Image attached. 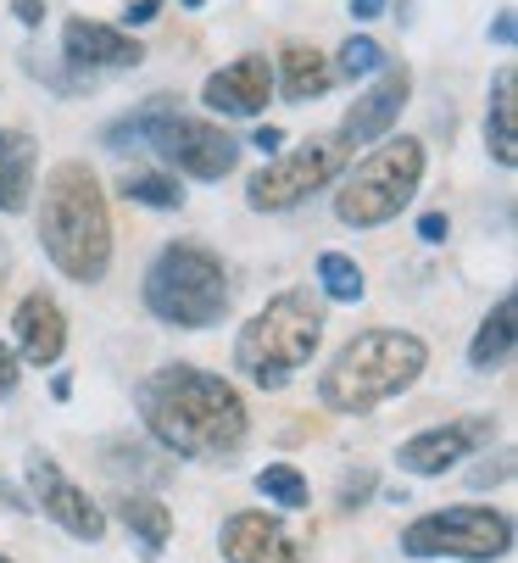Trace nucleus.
<instances>
[{
	"instance_id": "17",
	"label": "nucleus",
	"mask_w": 518,
	"mask_h": 563,
	"mask_svg": "<svg viewBox=\"0 0 518 563\" xmlns=\"http://www.w3.org/2000/svg\"><path fill=\"white\" fill-rule=\"evenodd\" d=\"M40 179V151L23 129H0V212H29Z\"/></svg>"
},
{
	"instance_id": "12",
	"label": "nucleus",
	"mask_w": 518,
	"mask_h": 563,
	"mask_svg": "<svg viewBox=\"0 0 518 563\" xmlns=\"http://www.w3.org/2000/svg\"><path fill=\"white\" fill-rule=\"evenodd\" d=\"M496 441V419H485V413H469V419H447V424H436V430H418L412 441H401V452H396V463L407 468V474H447L452 463H463V457H474L480 446H491Z\"/></svg>"
},
{
	"instance_id": "13",
	"label": "nucleus",
	"mask_w": 518,
	"mask_h": 563,
	"mask_svg": "<svg viewBox=\"0 0 518 563\" xmlns=\"http://www.w3.org/2000/svg\"><path fill=\"white\" fill-rule=\"evenodd\" d=\"M274 96V62L263 51L234 56L229 67H218L207 85H201V107L223 112V118H256Z\"/></svg>"
},
{
	"instance_id": "30",
	"label": "nucleus",
	"mask_w": 518,
	"mask_h": 563,
	"mask_svg": "<svg viewBox=\"0 0 518 563\" xmlns=\"http://www.w3.org/2000/svg\"><path fill=\"white\" fill-rule=\"evenodd\" d=\"M18 379H23V368H18V352H12V346H0V401H7V396L18 390Z\"/></svg>"
},
{
	"instance_id": "24",
	"label": "nucleus",
	"mask_w": 518,
	"mask_h": 563,
	"mask_svg": "<svg viewBox=\"0 0 518 563\" xmlns=\"http://www.w3.org/2000/svg\"><path fill=\"white\" fill-rule=\"evenodd\" d=\"M390 56H385V45L379 40H368V34H352V40H345L340 51H334V78H374L379 67H385Z\"/></svg>"
},
{
	"instance_id": "28",
	"label": "nucleus",
	"mask_w": 518,
	"mask_h": 563,
	"mask_svg": "<svg viewBox=\"0 0 518 563\" xmlns=\"http://www.w3.org/2000/svg\"><path fill=\"white\" fill-rule=\"evenodd\" d=\"M507 474H513V452H502L491 468H474V474H469V486H474V492H485V486H502Z\"/></svg>"
},
{
	"instance_id": "38",
	"label": "nucleus",
	"mask_w": 518,
	"mask_h": 563,
	"mask_svg": "<svg viewBox=\"0 0 518 563\" xmlns=\"http://www.w3.org/2000/svg\"><path fill=\"white\" fill-rule=\"evenodd\" d=\"M0 563H12V558H7V552H0Z\"/></svg>"
},
{
	"instance_id": "34",
	"label": "nucleus",
	"mask_w": 518,
	"mask_h": 563,
	"mask_svg": "<svg viewBox=\"0 0 518 563\" xmlns=\"http://www.w3.org/2000/svg\"><path fill=\"white\" fill-rule=\"evenodd\" d=\"M352 18H357V23H374V18H385V0H352Z\"/></svg>"
},
{
	"instance_id": "18",
	"label": "nucleus",
	"mask_w": 518,
	"mask_h": 563,
	"mask_svg": "<svg viewBox=\"0 0 518 563\" xmlns=\"http://www.w3.org/2000/svg\"><path fill=\"white\" fill-rule=\"evenodd\" d=\"M485 145L502 168H518V73L502 67L491 78V112H485Z\"/></svg>"
},
{
	"instance_id": "37",
	"label": "nucleus",
	"mask_w": 518,
	"mask_h": 563,
	"mask_svg": "<svg viewBox=\"0 0 518 563\" xmlns=\"http://www.w3.org/2000/svg\"><path fill=\"white\" fill-rule=\"evenodd\" d=\"M185 7H190V12H196V7H207V0H185Z\"/></svg>"
},
{
	"instance_id": "10",
	"label": "nucleus",
	"mask_w": 518,
	"mask_h": 563,
	"mask_svg": "<svg viewBox=\"0 0 518 563\" xmlns=\"http://www.w3.org/2000/svg\"><path fill=\"white\" fill-rule=\"evenodd\" d=\"M29 492H34V508L45 519H56L73 541H101L107 536V514L90 503L84 486H73L51 452H29Z\"/></svg>"
},
{
	"instance_id": "22",
	"label": "nucleus",
	"mask_w": 518,
	"mask_h": 563,
	"mask_svg": "<svg viewBox=\"0 0 518 563\" xmlns=\"http://www.w3.org/2000/svg\"><path fill=\"white\" fill-rule=\"evenodd\" d=\"M256 492L268 497V508H285V514L307 508V479H301L296 463H268L263 474H256Z\"/></svg>"
},
{
	"instance_id": "6",
	"label": "nucleus",
	"mask_w": 518,
	"mask_h": 563,
	"mask_svg": "<svg viewBox=\"0 0 518 563\" xmlns=\"http://www.w3.org/2000/svg\"><path fill=\"white\" fill-rule=\"evenodd\" d=\"M418 185H423V140L396 134L345 174V185L334 196V218L345 229H379V223L401 218V207L418 196Z\"/></svg>"
},
{
	"instance_id": "15",
	"label": "nucleus",
	"mask_w": 518,
	"mask_h": 563,
	"mask_svg": "<svg viewBox=\"0 0 518 563\" xmlns=\"http://www.w3.org/2000/svg\"><path fill=\"white\" fill-rule=\"evenodd\" d=\"M62 56L73 73H90V67H140L145 51L134 34L112 29V23H96V18H67L62 23Z\"/></svg>"
},
{
	"instance_id": "31",
	"label": "nucleus",
	"mask_w": 518,
	"mask_h": 563,
	"mask_svg": "<svg viewBox=\"0 0 518 563\" xmlns=\"http://www.w3.org/2000/svg\"><path fill=\"white\" fill-rule=\"evenodd\" d=\"M418 234L429 240V246H441V240L452 234V218H447V212H423V218H418Z\"/></svg>"
},
{
	"instance_id": "20",
	"label": "nucleus",
	"mask_w": 518,
	"mask_h": 563,
	"mask_svg": "<svg viewBox=\"0 0 518 563\" xmlns=\"http://www.w3.org/2000/svg\"><path fill=\"white\" fill-rule=\"evenodd\" d=\"M518 324V301L513 296H502L491 312H485V324L474 330V341H469V368L474 374H491V368H502L507 357H513V330Z\"/></svg>"
},
{
	"instance_id": "19",
	"label": "nucleus",
	"mask_w": 518,
	"mask_h": 563,
	"mask_svg": "<svg viewBox=\"0 0 518 563\" xmlns=\"http://www.w3.org/2000/svg\"><path fill=\"white\" fill-rule=\"evenodd\" d=\"M274 85H279L290 101H318V96H329V85H334V67H329V56L312 51V45H285V51L274 56Z\"/></svg>"
},
{
	"instance_id": "25",
	"label": "nucleus",
	"mask_w": 518,
	"mask_h": 563,
	"mask_svg": "<svg viewBox=\"0 0 518 563\" xmlns=\"http://www.w3.org/2000/svg\"><path fill=\"white\" fill-rule=\"evenodd\" d=\"M123 196H129V201H140V207H156V212L185 207L179 179H167V174H129V179H123Z\"/></svg>"
},
{
	"instance_id": "11",
	"label": "nucleus",
	"mask_w": 518,
	"mask_h": 563,
	"mask_svg": "<svg viewBox=\"0 0 518 563\" xmlns=\"http://www.w3.org/2000/svg\"><path fill=\"white\" fill-rule=\"evenodd\" d=\"M412 101V67L407 62H390V67H379L374 73V85L357 96V107L340 118V129H334V140L345 145V151H357V145H374V140H385L396 123H401V107Z\"/></svg>"
},
{
	"instance_id": "5",
	"label": "nucleus",
	"mask_w": 518,
	"mask_h": 563,
	"mask_svg": "<svg viewBox=\"0 0 518 563\" xmlns=\"http://www.w3.org/2000/svg\"><path fill=\"white\" fill-rule=\"evenodd\" d=\"M145 307L151 318L173 330H212L229 312V274L223 257L196 246V240H173L145 268Z\"/></svg>"
},
{
	"instance_id": "1",
	"label": "nucleus",
	"mask_w": 518,
	"mask_h": 563,
	"mask_svg": "<svg viewBox=\"0 0 518 563\" xmlns=\"http://www.w3.org/2000/svg\"><path fill=\"white\" fill-rule=\"evenodd\" d=\"M134 408L145 419V435L162 452L196 457V463L240 452V441L251 430L240 390L223 374H207L196 363H167V368L145 374L134 390Z\"/></svg>"
},
{
	"instance_id": "36",
	"label": "nucleus",
	"mask_w": 518,
	"mask_h": 563,
	"mask_svg": "<svg viewBox=\"0 0 518 563\" xmlns=\"http://www.w3.org/2000/svg\"><path fill=\"white\" fill-rule=\"evenodd\" d=\"M0 503H7L12 514H34V508L23 503V492H18V486H0Z\"/></svg>"
},
{
	"instance_id": "23",
	"label": "nucleus",
	"mask_w": 518,
	"mask_h": 563,
	"mask_svg": "<svg viewBox=\"0 0 518 563\" xmlns=\"http://www.w3.org/2000/svg\"><path fill=\"white\" fill-rule=\"evenodd\" d=\"M318 285H323L329 301H363V290H368L363 268L352 257H340V252H323L318 257Z\"/></svg>"
},
{
	"instance_id": "27",
	"label": "nucleus",
	"mask_w": 518,
	"mask_h": 563,
	"mask_svg": "<svg viewBox=\"0 0 518 563\" xmlns=\"http://www.w3.org/2000/svg\"><path fill=\"white\" fill-rule=\"evenodd\" d=\"M368 497H374V468H357V474L340 479V508H345V514H357Z\"/></svg>"
},
{
	"instance_id": "3",
	"label": "nucleus",
	"mask_w": 518,
	"mask_h": 563,
	"mask_svg": "<svg viewBox=\"0 0 518 563\" xmlns=\"http://www.w3.org/2000/svg\"><path fill=\"white\" fill-rule=\"evenodd\" d=\"M423 368L429 346L412 330H363L334 352L329 374L318 379V401L329 413H374L390 396L412 390Z\"/></svg>"
},
{
	"instance_id": "2",
	"label": "nucleus",
	"mask_w": 518,
	"mask_h": 563,
	"mask_svg": "<svg viewBox=\"0 0 518 563\" xmlns=\"http://www.w3.org/2000/svg\"><path fill=\"white\" fill-rule=\"evenodd\" d=\"M40 246L73 285H101L112 268V207L90 163H56L40 201Z\"/></svg>"
},
{
	"instance_id": "4",
	"label": "nucleus",
	"mask_w": 518,
	"mask_h": 563,
	"mask_svg": "<svg viewBox=\"0 0 518 563\" xmlns=\"http://www.w3.org/2000/svg\"><path fill=\"white\" fill-rule=\"evenodd\" d=\"M323 341V307L312 290H279L263 312L251 318L234 341V368L256 390H285L318 352Z\"/></svg>"
},
{
	"instance_id": "7",
	"label": "nucleus",
	"mask_w": 518,
	"mask_h": 563,
	"mask_svg": "<svg viewBox=\"0 0 518 563\" xmlns=\"http://www.w3.org/2000/svg\"><path fill=\"white\" fill-rule=\"evenodd\" d=\"M145 151H156L167 168H179L185 179L218 185L234 174L240 145L212 123V118H190L179 112L173 96H151V123H145Z\"/></svg>"
},
{
	"instance_id": "21",
	"label": "nucleus",
	"mask_w": 518,
	"mask_h": 563,
	"mask_svg": "<svg viewBox=\"0 0 518 563\" xmlns=\"http://www.w3.org/2000/svg\"><path fill=\"white\" fill-rule=\"evenodd\" d=\"M118 519H123V530L145 547V558H156V552L167 547V536H173V508L156 503V497H145V492L118 497Z\"/></svg>"
},
{
	"instance_id": "16",
	"label": "nucleus",
	"mask_w": 518,
	"mask_h": 563,
	"mask_svg": "<svg viewBox=\"0 0 518 563\" xmlns=\"http://www.w3.org/2000/svg\"><path fill=\"white\" fill-rule=\"evenodd\" d=\"M12 335H18L23 363L51 368V363H62V352H67V312L56 307V296L34 290V296H23L18 312H12Z\"/></svg>"
},
{
	"instance_id": "33",
	"label": "nucleus",
	"mask_w": 518,
	"mask_h": 563,
	"mask_svg": "<svg viewBox=\"0 0 518 563\" xmlns=\"http://www.w3.org/2000/svg\"><path fill=\"white\" fill-rule=\"evenodd\" d=\"M491 40H496V45H513V40H518V23H513V12H502V18L491 23Z\"/></svg>"
},
{
	"instance_id": "35",
	"label": "nucleus",
	"mask_w": 518,
	"mask_h": 563,
	"mask_svg": "<svg viewBox=\"0 0 518 563\" xmlns=\"http://www.w3.org/2000/svg\"><path fill=\"white\" fill-rule=\"evenodd\" d=\"M279 145H285V129H274V123L256 129V151H279Z\"/></svg>"
},
{
	"instance_id": "32",
	"label": "nucleus",
	"mask_w": 518,
	"mask_h": 563,
	"mask_svg": "<svg viewBox=\"0 0 518 563\" xmlns=\"http://www.w3.org/2000/svg\"><path fill=\"white\" fill-rule=\"evenodd\" d=\"M12 18H18L23 29H40V23H45V0H12Z\"/></svg>"
},
{
	"instance_id": "9",
	"label": "nucleus",
	"mask_w": 518,
	"mask_h": 563,
	"mask_svg": "<svg viewBox=\"0 0 518 563\" xmlns=\"http://www.w3.org/2000/svg\"><path fill=\"white\" fill-rule=\"evenodd\" d=\"M340 168H345V145L334 134H307L296 151H279L268 168L245 179V201L251 212H290L307 196H318Z\"/></svg>"
},
{
	"instance_id": "14",
	"label": "nucleus",
	"mask_w": 518,
	"mask_h": 563,
	"mask_svg": "<svg viewBox=\"0 0 518 563\" xmlns=\"http://www.w3.org/2000/svg\"><path fill=\"white\" fill-rule=\"evenodd\" d=\"M218 547H223L229 563H307L301 547H296V536L274 514H263V508H245V514L223 519Z\"/></svg>"
},
{
	"instance_id": "8",
	"label": "nucleus",
	"mask_w": 518,
	"mask_h": 563,
	"mask_svg": "<svg viewBox=\"0 0 518 563\" xmlns=\"http://www.w3.org/2000/svg\"><path fill=\"white\" fill-rule=\"evenodd\" d=\"M407 558H463V563H496L513 552V519L502 508H436L401 530Z\"/></svg>"
},
{
	"instance_id": "26",
	"label": "nucleus",
	"mask_w": 518,
	"mask_h": 563,
	"mask_svg": "<svg viewBox=\"0 0 518 563\" xmlns=\"http://www.w3.org/2000/svg\"><path fill=\"white\" fill-rule=\"evenodd\" d=\"M107 468L112 474H134V479H162L167 468H156V457L145 452V446H134V441H107Z\"/></svg>"
},
{
	"instance_id": "29",
	"label": "nucleus",
	"mask_w": 518,
	"mask_h": 563,
	"mask_svg": "<svg viewBox=\"0 0 518 563\" xmlns=\"http://www.w3.org/2000/svg\"><path fill=\"white\" fill-rule=\"evenodd\" d=\"M162 7H167V0H129V7H123V29H145V23H156Z\"/></svg>"
}]
</instances>
